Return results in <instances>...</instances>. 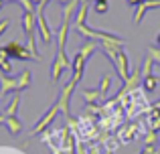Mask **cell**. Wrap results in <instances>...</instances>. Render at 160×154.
Listing matches in <instances>:
<instances>
[{
    "instance_id": "obj_33",
    "label": "cell",
    "mask_w": 160,
    "mask_h": 154,
    "mask_svg": "<svg viewBox=\"0 0 160 154\" xmlns=\"http://www.w3.org/2000/svg\"><path fill=\"white\" fill-rule=\"evenodd\" d=\"M0 102H2V95H0Z\"/></svg>"
},
{
    "instance_id": "obj_2",
    "label": "cell",
    "mask_w": 160,
    "mask_h": 154,
    "mask_svg": "<svg viewBox=\"0 0 160 154\" xmlns=\"http://www.w3.org/2000/svg\"><path fill=\"white\" fill-rule=\"evenodd\" d=\"M99 47L98 41H87L85 45H81L79 47V51L75 53L73 61H71V71H73V79H77V81H81L83 73H85V65L87 61H89V57L95 53V49Z\"/></svg>"
},
{
    "instance_id": "obj_32",
    "label": "cell",
    "mask_w": 160,
    "mask_h": 154,
    "mask_svg": "<svg viewBox=\"0 0 160 154\" xmlns=\"http://www.w3.org/2000/svg\"><path fill=\"white\" fill-rule=\"evenodd\" d=\"M2 4H4V2H0V10H2Z\"/></svg>"
},
{
    "instance_id": "obj_29",
    "label": "cell",
    "mask_w": 160,
    "mask_h": 154,
    "mask_svg": "<svg viewBox=\"0 0 160 154\" xmlns=\"http://www.w3.org/2000/svg\"><path fill=\"white\" fill-rule=\"evenodd\" d=\"M156 47H160V32L156 35Z\"/></svg>"
},
{
    "instance_id": "obj_22",
    "label": "cell",
    "mask_w": 160,
    "mask_h": 154,
    "mask_svg": "<svg viewBox=\"0 0 160 154\" xmlns=\"http://www.w3.org/2000/svg\"><path fill=\"white\" fill-rule=\"evenodd\" d=\"M146 55H150L154 63L160 65V47H156V45H150V47H148V53H146Z\"/></svg>"
},
{
    "instance_id": "obj_9",
    "label": "cell",
    "mask_w": 160,
    "mask_h": 154,
    "mask_svg": "<svg viewBox=\"0 0 160 154\" xmlns=\"http://www.w3.org/2000/svg\"><path fill=\"white\" fill-rule=\"evenodd\" d=\"M67 67H71L69 59H67V53L63 51V49H57V55H55L53 67H51V79H53V81H59Z\"/></svg>"
},
{
    "instance_id": "obj_18",
    "label": "cell",
    "mask_w": 160,
    "mask_h": 154,
    "mask_svg": "<svg viewBox=\"0 0 160 154\" xmlns=\"http://www.w3.org/2000/svg\"><path fill=\"white\" fill-rule=\"evenodd\" d=\"M81 97L85 99L87 103H98V102H102L103 99V95L99 93V89H81Z\"/></svg>"
},
{
    "instance_id": "obj_31",
    "label": "cell",
    "mask_w": 160,
    "mask_h": 154,
    "mask_svg": "<svg viewBox=\"0 0 160 154\" xmlns=\"http://www.w3.org/2000/svg\"><path fill=\"white\" fill-rule=\"evenodd\" d=\"M4 2H16V0H4Z\"/></svg>"
},
{
    "instance_id": "obj_13",
    "label": "cell",
    "mask_w": 160,
    "mask_h": 154,
    "mask_svg": "<svg viewBox=\"0 0 160 154\" xmlns=\"http://www.w3.org/2000/svg\"><path fill=\"white\" fill-rule=\"evenodd\" d=\"M79 4H81L79 0H69V2H65V4H63V8H61V16H63V20L71 22V18L75 16V12H77Z\"/></svg>"
},
{
    "instance_id": "obj_26",
    "label": "cell",
    "mask_w": 160,
    "mask_h": 154,
    "mask_svg": "<svg viewBox=\"0 0 160 154\" xmlns=\"http://www.w3.org/2000/svg\"><path fill=\"white\" fill-rule=\"evenodd\" d=\"M8 27H10V20H8V18H4L2 22H0V37H2L4 32L8 31Z\"/></svg>"
},
{
    "instance_id": "obj_19",
    "label": "cell",
    "mask_w": 160,
    "mask_h": 154,
    "mask_svg": "<svg viewBox=\"0 0 160 154\" xmlns=\"http://www.w3.org/2000/svg\"><path fill=\"white\" fill-rule=\"evenodd\" d=\"M18 107H20V93H12V99L6 106V110H4V116H16Z\"/></svg>"
},
{
    "instance_id": "obj_8",
    "label": "cell",
    "mask_w": 160,
    "mask_h": 154,
    "mask_svg": "<svg viewBox=\"0 0 160 154\" xmlns=\"http://www.w3.org/2000/svg\"><path fill=\"white\" fill-rule=\"evenodd\" d=\"M57 114H59V106H57V102H55L53 106L49 107V110L45 112V114L41 116L39 120H37L35 128H32V134H43L45 130H49V126H51V124H53V120L57 118Z\"/></svg>"
},
{
    "instance_id": "obj_1",
    "label": "cell",
    "mask_w": 160,
    "mask_h": 154,
    "mask_svg": "<svg viewBox=\"0 0 160 154\" xmlns=\"http://www.w3.org/2000/svg\"><path fill=\"white\" fill-rule=\"evenodd\" d=\"M32 81V75L28 69L20 71V75L10 77V75H2L0 73V95H8V93H20V91L28 89Z\"/></svg>"
},
{
    "instance_id": "obj_20",
    "label": "cell",
    "mask_w": 160,
    "mask_h": 154,
    "mask_svg": "<svg viewBox=\"0 0 160 154\" xmlns=\"http://www.w3.org/2000/svg\"><path fill=\"white\" fill-rule=\"evenodd\" d=\"M93 10L98 12V14H106L109 10V2L108 0H93Z\"/></svg>"
},
{
    "instance_id": "obj_12",
    "label": "cell",
    "mask_w": 160,
    "mask_h": 154,
    "mask_svg": "<svg viewBox=\"0 0 160 154\" xmlns=\"http://www.w3.org/2000/svg\"><path fill=\"white\" fill-rule=\"evenodd\" d=\"M152 8H160V0H146V2L138 4L136 14H134V22L140 24L142 18H144V12H146V10H152Z\"/></svg>"
},
{
    "instance_id": "obj_4",
    "label": "cell",
    "mask_w": 160,
    "mask_h": 154,
    "mask_svg": "<svg viewBox=\"0 0 160 154\" xmlns=\"http://www.w3.org/2000/svg\"><path fill=\"white\" fill-rule=\"evenodd\" d=\"M77 122H79L77 134L81 138V142H91V144L98 142V124H95V120L91 116H81Z\"/></svg>"
},
{
    "instance_id": "obj_28",
    "label": "cell",
    "mask_w": 160,
    "mask_h": 154,
    "mask_svg": "<svg viewBox=\"0 0 160 154\" xmlns=\"http://www.w3.org/2000/svg\"><path fill=\"white\" fill-rule=\"evenodd\" d=\"M142 2H146V0H128V6H134V4H142Z\"/></svg>"
},
{
    "instance_id": "obj_16",
    "label": "cell",
    "mask_w": 160,
    "mask_h": 154,
    "mask_svg": "<svg viewBox=\"0 0 160 154\" xmlns=\"http://www.w3.org/2000/svg\"><path fill=\"white\" fill-rule=\"evenodd\" d=\"M142 89L146 93H154L158 89V77L154 73H148V75H142Z\"/></svg>"
},
{
    "instance_id": "obj_15",
    "label": "cell",
    "mask_w": 160,
    "mask_h": 154,
    "mask_svg": "<svg viewBox=\"0 0 160 154\" xmlns=\"http://www.w3.org/2000/svg\"><path fill=\"white\" fill-rule=\"evenodd\" d=\"M6 130L10 132V136H18L22 132V122H20L16 116H6V122H4Z\"/></svg>"
},
{
    "instance_id": "obj_6",
    "label": "cell",
    "mask_w": 160,
    "mask_h": 154,
    "mask_svg": "<svg viewBox=\"0 0 160 154\" xmlns=\"http://www.w3.org/2000/svg\"><path fill=\"white\" fill-rule=\"evenodd\" d=\"M77 79H73L71 77L69 81H67V85L61 89V93H59V97H57V106H59V112H61L65 118H69V102H71V95H73V91H75V87H77Z\"/></svg>"
},
{
    "instance_id": "obj_25",
    "label": "cell",
    "mask_w": 160,
    "mask_h": 154,
    "mask_svg": "<svg viewBox=\"0 0 160 154\" xmlns=\"http://www.w3.org/2000/svg\"><path fill=\"white\" fill-rule=\"evenodd\" d=\"M18 4H22L24 12H37V4L32 2V0H16Z\"/></svg>"
},
{
    "instance_id": "obj_5",
    "label": "cell",
    "mask_w": 160,
    "mask_h": 154,
    "mask_svg": "<svg viewBox=\"0 0 160 154\" xmlns=\"http://www.w3.org/2000/svg\"><path fill=\"white\" fill-rule=\"evenodd\" d=\"M2 49L6 51L8 59H18V61H37V59H35V55H32V53L27 49V45H20V43H16V41H10V43H6Z\"/></svg>"
},
{
    "instance_id": "obj_7",
    "label": "cell",
    "mask_w": 160,
    "mask_h": 154,
    "mask_svg": "<svg viewBox=\"0 0 160 154\" xmlns=\"http://www.w3.org/2000/svg\"><path fill=\"white\" fill-rule=\"evenodd\" d=\"M37 31H39V37L41 41H43L45 47H49V45L53 43V31L51 27H49L47 18H45V8H37Z\"/></svg>"
},
{
    "instance_id": "obj_10",
    "label": "cell",
    "mask_w": 160,
    "mask_h": 154,
    "mask_svg": "<svg viewBox=\"0 0 160 154\" xmlns=\"http://www.w3.org/2000/svg\"><path fill=\"white\" fill-rule=\"evenodd\" d=\"M140 85H142V71H140V67H136L132 71V75H130V79L124 83V87L120 89V93H118L116 97H122V95H126V93H130V91L138 89Z\"/></svg>"
},
{
    "instance_id": "obj_21",
    "label": "cell",
    "mask_w": 160,
    "mask_h": 154,
    "mask_svg": "<svg viewBox=\"0 0 160 154\" xmlns=\"http://www.w3.org/2000/svg\"><path fill=\"white\" fill-rule=\"evenodd\" d=\"M103 144H106V150L108 152H116L118 150V146H120V140H118V136H116V138H112V136H108V138L106 140H103Z\"/></svg>"
},
{
    "instance_id": "obj_17",
    "label": "cell",
    "mask_w": 160,
    "mask_h": 154,
    "mask_svg": "<svg viewBox=\"0 0 160 154\" xmlns=\"http://www.w3.org/2000/svg\"><path fill=\"white\" fill-rule=\"evenodd\" d=\"M87 10H89V2H81L73 16V27H79V24H85V16H87Z\"/></svg>"
},
{
    "instance_id": "obj_27",
    "label": "cell",
    "mask_w": 160,
    "mask_h": 154,
    "mask_svg": "<svg viewBox=\"0 0 160 154\" xmlns=\"http://www.w3.org/2000/svg\"><path fill=\"white\" fill-rule=\"evenodd\" d=\"M140 154H158V152H156V146H144V150Z\"/></svg>"
},
{
    "instance_id": "obj_3",
    "label": "cell",
    "mask_w": 160,
    "mask_h": 154,
    "mask_svg": "<svg viewBox=\"0 0 160 154\" xmlns=\"http://www.w3.org/2000/svg\"><path fill=\"white\" fill-rule=\"evenodd\" d=\"M103 53L109 57V61L113 63V67H116L120 79L126 83L130 79V59H128V55H126V51L120 49V51H103Z\"/></svg>"
},
{
    "instance_id": "obj_14",
    "label": "cell",
    "mask_w": 160,
    "mask_h": 154,
    "mask_svg": "<svg viewBox=\"0 0 160 154\" xmlns=\"http://www.w3.org/2000/svg\"><path fill=\"white\" fill-rule=\"evenodd\" d=\"M69 24H71V22L63 20L61 27L57 28V32H55V35H57V45H59L57 49H63V51H65V47H67V35H69Z\"/></svg>"
},
{
    "instance_id": "obj_11",
    "label": "cell",
    "mask_w": 160,
    "mask_h": 154,
    "mask_svg": "<svg viewBox=\"0 0 160 154\" xmlns=\"http://www.w3.org/2000/svg\"><path fill=\"white\" fill-rule=\"evenodd\" d=\"M138 124H130V126H124L122 130H118V140H120L122 144H128V142H132L134 138L138 136Z\"/></svg>"
},
{
    "instance_id": "obj_34",
    "label": "cell",
    "mask_w": 160,
    "mask_h": 154,
    "mask_svg": "<svg viewBox=\"0 0 160 154\" xmlns=\"http://www.w3.org/2000/svg\"><path fill=\"white\" fill-rule=\"evenodd\" d=\"M0 2H4V0H0Z\"/></svg>"
},
{
    "instance_id": "obj_30",
    "label": "cell",
    "mask_w": 160,
    "mask_h": 154,
    "mask_svg": "<svg viewBox=\"0 0 160 154\" xmlns=\"http://www.w3.org/2000/svg\"><path fill=\"white\" fill-rule=\"evenodd\" d=\"M59 2H61V4H65V2H69V0H59Z\"/></svg>"
},
{
    "instance_id": "obj_23",
    "label": "cell",
    "mask_w": 160,
    "mask_h": 154,
    "mask_svg": "<svg viewBox=\"0 0 160 154\" xmlns=\"http://www.w3.org/2000/svg\"><path fill=\"white\" fill-rule=\"evenodd\" d=\"M109 83H112V77H109V75H103V77H102V83H99V93H102L103 97H106V95H108Z\"/></svg>"
},
{
    "instance_id": "obj_24",
    "label": "cell",
    "mask_w": 160,
    "mask_h": 154,
    "mask_svg": "<svg viewBox=\"0 0 160 154\" xmlns=\"http://www.w3.org/2000/svg\"><path fill=\"white\" fill-rule=\"evenodd\" d=\"M0 73H2V75H10L12 73L10 59H0Z\"/></svg>"
}]
</instances>
